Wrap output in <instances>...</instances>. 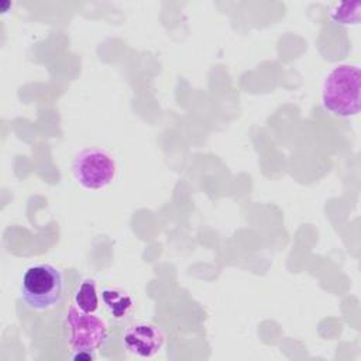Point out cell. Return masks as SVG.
Masks as SVG:
<instances>
[{"instance_id": "1", "label": "cell", "mask_w": 361, "mask_h": 361, "mask_svg": "<svg viewBox=\"0 0 361 361\" xmlns=\"http://www.w3.org/2000/svg\"><path fill=\"white\" fill-rule=\"evenodd\" d=\"M361 72L355 65L333 68L322 86V102L327 111L338 117H351L360 111Z\"/></svg>"}, {"instance_id": "2", "label": "cell", "mask_w": 361, "mask_h": 361, "mask_svg": "<svg viewBox=\"0 0 361 361\" xmlns=\"http://www.w3.org/2000/svg\"><path fill=\"white\" fill-rule=\"evenodd\" d=\"M65 293L62 272L51 264H37L25 269L21 279V299L31 310L44 312L58 306Z\"/></svg>"}, {"instance_id": "3", "label": "cell", "mask_w": 361, "mask_h": 361, "mask_svg": "<svg viewBox=\"0 0 361 361\" xmlns=\"http://www.w3.org/2000/svg\"><path fill=\"white\" fill-rule=\"evenodd\" d=\"M63 331L72 353H96L106 344L109 338V327L104 320L94 313L82 312L73 303L66 312Z\"/></svg>"}, {"instance_id": "4", "label": "cell", "mask_w": 361, "mask_h": 361, "mask_svg": "<svg viewBox=\"0 0 361 361\" xmlns=\"http://www.w3.org/2000/svg\"><path fill=\"white\" fill-rule=\"evenodd\" d=\"M72 172L80 186L96 190L111 183L117 172V165L103 149L86 148L76 154Z\"/></svg>"}, {"instance_id": "5", "label": "cell", "mask_w": 361, "mask_h": 361, "mask_svg": "<svg viewBox=\"0 0 361 361\" xmlns=\"http://www.w3.org/2000/svg\"><path fill=\"white\" fill-rule=\"evenodd\" d=\"M165 336L162 330L152 323L140 322L128 326L123 334L126 350L138 357L149 358L155 355L164 345Z\"/></svg>"}, {"instance_id": "6", "label": "cell", "mask_w": 361, "mask_h": 361, "mask_svg": "<svg viewBox=\"0 0 361 361\" xmlns=\"http://www.w3.org/2000/svg\"><path fill=\"white\" fill-rule=\"evenodd\" d=\"M102 300L109 313L116 319H123L133 307L131 296L118 288H106L102 292Z\"/></svg>"}, {"instance_id": "7", "label": "cell", "mask_w": 361, "mask_h": 361, "mask_svg": "<svg viewBox=\"0 0 361 361\" xmlns=\"http://www.w3.org/2000/svg\"><path fill=\"white\" fill-rule=\"evenodd\" d=\"M73 305L86 313H94L99 309V296L93 279L86 278L80 282L73 295Z\"/></svg>"}, {"instance_id": "8", "label": "cell", "mask_w": 361, "mask_h": 361, "mask_svg": "<svg viewBox=\"0 0 361 361\" xmlns=\"http://www.w3.org/2000/svg\"><path fill=\"white\" fill-rule=\"evenodd\" d=\"M355 4H357V1L355 3H345V4L338 6L336 8V11H331L333 20L340 23V24H357L358 20H360L358 8L350 11Z\"/></svg>"}, {"instance_id": "9", "label": "cell", "mask_w": 361, "mask_h": 361, "mask_svg": "<svg viewBox=\"0 0 361 361\" xmlns=\"http://www.w3.org/2000/svg\"><path fill=\"white\" fill-rule=\"evenodd\" d=\"M72 360H75V361H92V360H94V353L76 351V353H72Z\"/></svg>"}]
</instances>
